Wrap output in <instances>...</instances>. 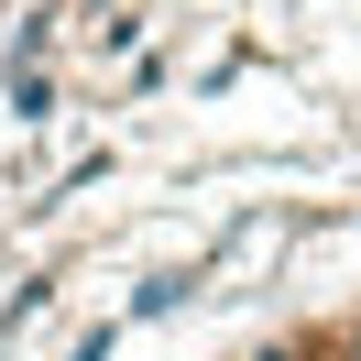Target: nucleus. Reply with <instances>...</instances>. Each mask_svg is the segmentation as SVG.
<instances>
[{
  "instance_id": "f257e3e1",
  "label": "nucleus",
  "mask_w": 361,
  "mask_h": 361,
  "mask_svg": "<svg viewBox=\"0 0 361 361\" xmlns=\"http://www.w3.org/2000/svg\"><path fill=\"white\" fill-rule=\"evenodd\" d=\"M339 361H361V317H350V329H339Z\"/></svg>"
}]
</instances>
